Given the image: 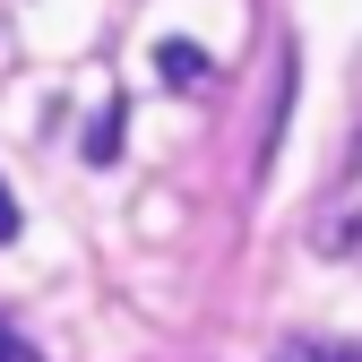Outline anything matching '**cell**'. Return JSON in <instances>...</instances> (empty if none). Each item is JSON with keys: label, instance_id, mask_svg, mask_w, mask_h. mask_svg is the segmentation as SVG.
I'll return each instance as SVG.
<instances>
[{"label": "cell", "instance_id": "1", "mask_svg": "<svg viewBox=\"0 0 362 362\" xmlns=\"http://www.w3.org/2000/svg\"><path fill=\"white\" fill-rule=\"evenodd\" d=\"M310 250H328V259H362V199L345 216H320L310 224Z\"/></svg>", "mask_w": 362, "mask_h": 362}, {"label": "cell", "instance_id": "2", "mask_svg": "<svg viewBox=\"0 0 362 362\" xmlns=\"http://www.w3.org/2000/svg\"><path fill=\"white\" fill-rule=\"evenodd\" d=\"M156 69H164V86H207V52H199V43H181V35L156 43Z\"/></svg>", "mask_w": 362, "mask_h": 362}, {"label": "cell", "instance_id": "3", "mask_svg": "<svg viewBox=\"0 0 362 362\" xmlns=\"http://www.w3.org/2000/svg\"><path fill=\"white\" fill-rule=\"evenodd\" d=\"M121 129H129V112L104 104L95 121H86V164H112V156H121Z\"/></svg>", "mask_w": 362, "mask_h": 362}, {"label": "cell", "instance_id": "4", "mask_svg": "<svg viewBox=\"0 0 362 362\" xmlns=\"http://www.w3.org/2000/svg\"><path fill=\"white\" fill-rule=\"evenodd\" d=\"M0 362H52V354H43V345H26L9 320H0Z\"/></svg>", "mask_w": 362, "mask_h": 362}, {"label": "cell", "instance_id": "5", "mask_svg": "<svg viewBox=\"0 0 362 362\" xmlns=\"http://www.w3.org/2000/svg\"><path fill=\"white\" fill-rule=\"evenodd\" d=\"M0 242H18V199H9V181H0Z\"/></svg>", "mask_w": 362, "mask_h": 362}]
</instances>
